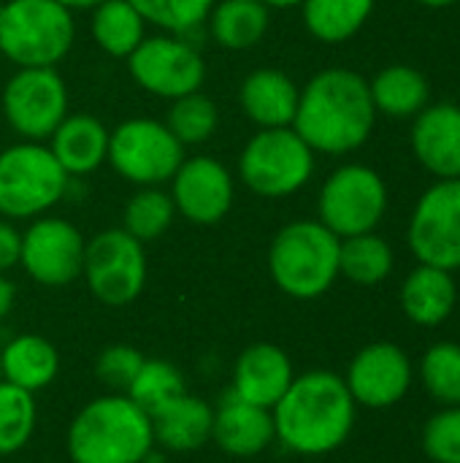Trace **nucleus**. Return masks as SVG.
<instances>
[{"instance_id": "nucleus-1", "label": "nucleus", "mask_w": 460, "mask_h": 463, "mask_svg": "<svg viewBox=\"0 0 460 463\" xmlns=\"http://www.w3.org/2000/svg\"><path fill=\"white\" fill-rule=\"evenodd\" d=\"M377 117L366 76L350 68H325L301 87L293 130L314 155L344 157L371 138Z\"/></svg>"}, {"instance_id": "nucleus-2", "label": "nucleus", "mask_w": 460, "mask_h": 463, "mask_svg": "<svg viewBox=\"0 0 460 463\" xmlns=\"http://www.w3.org/2000/svg\"><path fill=\"white\" fill-rule=\"evenodd\" d=\"M355 399L344 377L328 369L298 374L274 404L277 439L298 456H328L339 450L355 429Z\"/></svg>"}, {"instance_id": "nucleus-3", "label": "nucleus", "mask_w": 460, "mask_h": 463, "mask_svg": "<svg viewBox=\"0 0 460 463\" xmlns=\"http://www.w3.org/2000/svg\"><path fill=\"white\" fill-rule=\"evenodd\" d=\"M152 448V420L125 393L89 402L68 426L73 463H144Z\"/></svg>"}, {"instance_id": "nucleus-4", "label": "nucleus", "mask_w": 460, "mask_h": 463, "mask_svg": "<svg viewBox=\"0 0 460 463\" xmlns=\"http://www.w3.org/2000/svg\"><path fill=\"white\" fill-rule=\"evenodd\" d=\"M339 247L342 239L320 220H293L271 239L268 274L285 296L314 301L339 279Z\"/></svg>"}, {"instance_id": "nucleus-5", "label": "nucleus", "mask_w": 460, "mask_h": 463, "mask_svg": "<svg viewBox=\"0 0 460 463\" xmlns=\"http://www.w3.org/2000/svg\"><path fill=\"white\" fill-rule=\"evenodd\" d=\"M76 41L73 11L57 0H3L0 49L16 68H57Z\"/></svg>"}, {"instance_id": "nucleus-6", "label": "nucleus", "mask_w": 460, "mask_h": 463, "mask_svg": "<svg viewBox=\"0 0 460 463\" xmlns=\"http://www.w3.org/2000/svg\"><path fill=\"white\" fill-rule=\"evenodd\" d=\"M70 187V176L43 141H16L0 152V217L30 222L49 214Z\"/></svg>"}, {"instance_id": "nucleus-7", "label": "nucleus", "mask_w": 460, "mask_h": 463, "mask_svg": "<svg viewBox=\"0 0 460 463\" xmlns=\"http://www.w3.org/2000/svg\"><path fill=\"white\" fill-rule=\"evenodd\" d=\"M317 155L293 128L258 130L239 155L244 187L260 198L279 201L304 190L314 176Z\"/></svg>"}, {"instance_id": "nucleus-8", "label": "nucleus", "mask_w": 460, "mask_h": 463, "mask_svg": "<svg viewBox=\"0 0 460 463\" xmlns=\"http://www.w3.org/2000/svg\"><path fill=\"white\" fill-rule=\"evenodd\" d=\"M390 193L382 174L366 163H344L328 174L317 195V220L339 239L371 233L388 214Z\"/></svg>"}, {"instance_id": "nucleus-9", "label": "nucleus", "mask_w": 460, "mask_h": 463, "mask_svg": "<svg viewBox=\"0 0 460 463\" xmlns=\"http://www.w3.org/2000/svg\"><path fill=\"white\" fill-rule=\"evenodd\" d=\"M184 146L165 122L133 117L119 122L108 136L106 163L114 174L136 187H160L171 182L184 160Z\"/></svg>"}, {"instance_id": "nucleus-10", "label": "nucleus", "mask_w": 460, "mask_h": 463, "mask_svg": "<svg viewBox=\"0 0 460 463\" xmlns=\"http://www.w3.org/2000/svg\"><path fill=\"white\" fill-rule=\"evenodd\" d=\"M68 84L57 68H16L0 95L5 125L19 141H49L57 125L70 114Z\"/></svg>"}, {"instance_id": "nucleus-11", "label": "nucleus", "mask_w": 460, "mask_h": 463, "mask_svg": "<svg viewBox=\"0 0 460 463\" xmlns=\"http://www.w3.org/2000/svg\"><path fill=\"white\" fill-rule=\"evenodd\" d=\"M133 81L163 100L198 92L206 81V60L198 43L187 35L155 33L146 35L127 57Z\"/></svg>"}, {"instance_id": "nucleus-12", "label": "nucleus", "mask_w": 460, "mask_h": 463, "mask_svg": "<svg viewBox=\"0 0 460 463\" xmlns=\"http://www.w3.org/2000/svg\"><path fill=\"white\" fill-rule=\"evenodd\" d=\"M81 277L100 304L127 307L144 293L146 250L122 228L100 231L87 241Z\"/></svg>"}, {"instance_id": "nucleus-13", "label": "nucleus", "mask_w": 460, "mask_h": 463, "mask_svg": "<svg viewBox=\"0 0 460 463\" xmlns=\"http://www.w3.org/2000/svg\"><path fill=\"white\" fill-rule=\"evenodd\" d=\"M407 241L418 263L460 271V179H437L418 198Z\"/></svg>"}, {"instance_id": "nucleus-14", "label": "nucleus", "mask_w": 460, "mask_h": 463, "mask_svg": "<svg viewBox=\"0 0 460 463\" xmlns=\"http://www.w3.org/2000/svg\"><path fill=\"white\" fill-rule=\"evenodd\" d=\"M84 250L87 239L70 220L43 214L22 231L19 266L43 288H65L81 277Z\"/></svg>"}, {"instance_id": "nucleus-15", "label": "nucleus", "mask_w": 460, "mask_h": 463, "mask_svg": "<svg viewBox=\"0 0 460 463\" xmlns=\"http://www.w3.org/2000/svg\"><path fill=\"white\" fill-rule=\"evenodd\" d=\"M168 184L176 214L192 225H217L233 209L236 179L230 168L217 157H184Z\"/></svg>"}, {"instance_id": "nucleus-16", "label": "nucleus", "mask_w": 460, "mask_h": 463, "mask_svg": "<svg viewBox=\"0 0 460 463\" xmlns=\"http://www.w3.org/2000/svg\"><path fill=\"white\" fill-rule=\"evenodd\" d=\"M347 391L358 407L390 410L409 393L415 369L404 347L393 342H371L355 353L344 374Z\"/></svg>"}, {"instance_id": "nucleus-17", "label": "nucleus", "mask_w": 460, "mask_h": 463, "mask_svg": "<svg viewBox=\"0 0 460 463\" xmlns=\"http://www.w3.org/2000/svg\"><path fill=\"white\" fill-rule=\"evenodd\" d=\"M409 144L434 179H460L458 103H428L412 122Z\"/></svg>"}, {"instance_id": "nucleus-18", "label": "nucleus", "mask_w": 460, "mask_h": 463, "mask_svg": "<svg viewBox=\"0 0 460 463\" xmlns=\"http://www.w3.org/2000/svg\"><path fill=\"white\" fill-rule=\"evenodd\" d=\"M296 380L290 355L268 342L249 345L236 366H233V385L230 391L258 407L274 410V404L285 396L290 383Z\"/></svg>"}, {"instance_id": "nucleus-19", "label": "nucleus", "mask_w": 460, "mask_h": 463, "mask_svg": "<svg viewBox=\"0 0 460 463\" xmlns=\"http://www.w3.org/2000/svg\"><path fill=\"white\" fill-rule=\"evenodd\" d=\"M211 439L220 445V450L236 458L260 456L277 439L271 410L249 404L239 399L233 391H228V396L214 410Z\"/></svg>"}, {"instance_id": "nucleus-20", "label": "nucleus", "mask_w": 460, "mask_h": 463, "mask_svg": "<svg viewBox=\"0 0 460 463\" xmlns=\"http://www.w3.org/2000/svg\"><path fill=\"white\" fill-rule=\"evenodd\" d=\"M301 87L277 68H258L239 87V106L258 130L293 128Z\"/></svg>"}, {"instance_id": "nucleus-21", "label": "nucleus", "mask_w": 460, "mask_h": 463, "mask_svg": "<svg viewBox=\"0 0 460 463\" xmlns=\"http://www.w3.org/2000/svg\"><path fill=\"white\" fill-rule=\"evenodd\" d=\"M458 298L460 288L453 271L426 263H418L407 274L399 293L407 320L420 328H439L442 323H447L458 307Z\"/></svg>"}, {"instance_id": "nucleus-22", "label": "nucleus", "mask_w": 460, "mask_h": 463, "mask_svg": "<svg viewBox=\"0 0 460 463\" xmlns=\"http://www.w3.org/2000/svg\"><path fill=\"white\" fill-rule=\"evenodd\" d=\"M108 136L111 130L92 114H68L57 130L49 136L46 146L62 171L73 176L95 174L108 157Z\"/></svg>"}, {"instance_id": "nucleus-23", "label": "nucleus", "mask_w": 460, "mask_h": 463, "mask_svg": "<svg viewBox=\"0 0 460 463\" xmlns=\"http://www.w3.org/2000/svg\"><path fill=\"white\" fill-rule=\"evenodd\" d=\"M155 442L171 453H192L211 442L214 410L190 393H182L149 415Z\"/></svg>"}, {"instance_id": "nucleus-24", "label": "nucleus", "mask_w": 460, "mask_h": 463, "mask_svg": "<svg viewBox=\"0 0 460 463\" xmlns=\"http://www.w3.org/2000/svg\"><path fill=\"white\" fill-rule=\"evenodd\" d=\"M203 27L222 49L247 52L266 38L271 27V8L260 0H214Z\"/></svg>"}, {"instance_id": "nucleus-25", "label": "nucleus", "mask_w": 460, "mask_h": 463, "mask_svg": "<svg viewBox=\"0 0 460 463\" xmlns=\"http://www.w3.org/2000/svg\"><path fill=\"white\" fill-rule=\"evenodd\" d=\"M369 90L377 114L390 119H415L431 103V84L426 73L407 62L382 68L369 81Z\"/></svg>"}, {"instance_id": "nucleus-26", "label": "nucleus", "mask_w": 460, "mask_h": 463, "mask_svg": "<svg viewBox=\"0 0 460 463\" xmlns=\"http://www.w3.org/2000/svg\"><path fill=\"white\" fill-rule=\"evenodd\" d=\"M60 372V355L46 336L22 334L0 350V380L24 388L30 393L54 383Z\"/></svg>"}, {"instance_id": "nucleus-27", "label": "nucleus", "mask_w": 460, "mask_h": 463, "mask_svg": "<svg viewBox=\"0 0 460 463\" xmlns=\"http://www.w3.org/2000/svg\"><path fill=\"white\" fill-rule=\"evenodd\" d=\"M377 0H304L301 19L320 43H344L355 38L374 14Z\"/></svg>"}, {"instance_id": "nucleus-28", "label": "nucleus", "mask_w": 460, "mask_h": 463, "mask_svg": "<svg viewBox=\"0 0 460 463\" xmlns=\"http://www.w3.org/2000/svg\"><path fill=\"white\" fill-rule=\"evenodd\" d=\"M89 33L103 54L127 60L146 38V22L127 0H103L92 8Z\"/></svg>"}, {"instance_id": "nucleus-29", "label": "nucleus", "mask_w": 460, "mask_h": 463, "mask_svg": "<svg viewBox=\"0 0 460 463\" xmlns=\"http://www.w3.org/2000/svg\"><path fill=\"white\" fill-rule=\"evenodd\" d=\"M396 252L388 239L377 231L342 239L339 247V277L361 288H374L393 274Z\"/></svg>"}, {"instance_id": "nucleus-30", "label": "nucleus", "mask_w": 460, "mask_h": 463, "mask_svg": "<svg viewBox=\"0 0 460 463\" xmlns=\"http://www.w3.org/2000/svg\"><path fill=\"white\" fill-rule=\"evenodd\" d=\"M176 220V206L171 193L163 187H138L122 209V231H127L141 244L155 241L168 233Z\"/></svg>"}, {"instance_id": "nucleus-31", "label": "nucleus", "mask_w": 460, "mask_h": 463, "mask_svg": "<svg viewBox=\"0 0 460 463\" xmlns=\"http://www.w3.org/2000/svg\"><path fill=\"white\" fill-rule=\"evenodd\" d=\"M165 125L179 138V144L184 149L187 146H201L217 133L220 109L203 90H198V92H190V95H182V98L171 100Z\"/></svg>"}, {"instance_id": "nucleus-32", "label": "nucleus", "mask_w": 460, "mask_h": 463, "mask_svg": "<svg viewBox=\"0 0 460 463\" xmlns=\"http://www.w3.org/2000/svg\"><path fill=\"white\" fill-rule=\"evenodd\" d=\"M35 420L38 407L33 393L0 380V456L19 453L30 442Z\"/></svg>"}, {"instance_id": "nucleus-33", "label": "nucleus", "mask_w": 460, "mask_h": 463, "mask_svg": "<svg viewBox=\"0 0 460 463\" xmlns=\"http://www.w3.org/2000/svg\"><path fill=\"white\" fill-rule=\"evenodd\" d=\"M420 383L426 393L442 407L460 404V345L437 342L420 361Z\"/></svg>"}, {"instance_id": "nucleus-34", "label": "nucleus", "mask_w": 460, "mask_h": 463, "mask_svg": "<svg viewBox=\"0 0 460 463\" xmlns=\"http://www.w3.org/2000/svg\"><path fill=\"white\" fill-rule=\"evenodd\" d=\"M187 393L182 372L163 361V358H144V366L138 369L136 380L127 388V399L141 407L146 415H152L155 410H160L163 404H168L171 399Z\"/></svg>"}, {"instance_id": "nucleus-35", "label": "nucleus", "mask_w": 460, "mask_h": 463, "mask_svg": "<svg viewBox=\"0 0 460 463\" xmlns=\"http://www.w3.org/2000/svg\"><path fill=\"white\" fill-rule=\"evenodd\" d=\"M146 24L160 33L187 35L192 38L203 24L214 5V0H127Z\"/></svg>"}, {"instance_id": "nucleus-36", "label": "nucleus", "mask_w": 460, "mask_h": 463, "mask_svg": "<svg viewBox=\"0 0 460 463\" xmlns=\"http://www.w3.org/2000/svg\"><path fill=\"white\" fill-rule=\"evenodd\" d=\"M423 450L434 463H460V404L442 407L426 423Z\"/></svg>"}, {"instance_id": "nucleus-37", "label": "nucleus", "mask_w": 460, "mask_h": 463, "mask_svg": "<svg viewBox=\"0 0 460 463\" xmlns=\"http://www.w3.org/2000/svg\"><path fill=\"white\" fill-rule=\"evenodd\" d=\"M141 366H144V355L136 347H130V345H111V347H106L98 355L95 374H98V380L106 388H111L117 393H127V388L136 380Z\"/></svg>"}, {"instance_id": "nucleus-38", "label": "nucleus", "mask_w": 460, "mask_h": 463, "mask_svg": "<svg viewBox=\"0 0 460 463\" xmlns=\"http://www.w3.org/2000/svg\"><path fill=\"white\" fill-rule=\"evenodd\" d=\"M19 255H22V231L16 228V222L0 217V274L19 266Z\"/></svg>"}, {"instance_id": "nucleus-39", "label": "nucleus", "mask_w": 460, "mask_h": 463, "mask_svg": "<svg viewBox=\"0 0 460 463\" xmlns=\"http://www.w3.org/2000/svg\"><path fill=\"white\" fill-rule=\"evenodd\" d=\"M14 301H16V288H14V282H11L5 274H0V320H5V315L14 309Z\"/></svg>"}, {"instance_id": "nucleus-40", "label": "nucleus", "mask_w": 460, "mask_h": 463, "mask_svg": "<svg viewBox=\"0 0 460 463\" xmlns=\"http://www.w3.org/2000/svg\"><path fill=\"white\" fill-rule=\"evenodd\" d=\"M57 3H62V5L70 8V11H92V8L100 5L103 0H57Z\"/></svg>"}, {"instance_id": "nucleus-41", "label": "nucleus", "mask_w": 460, "mask_h": 463, "mask_svg": "<svg viewBox=\"0 0 460 463\" xmlns=\"http://www.w3.org/2000/svg\"><path fill=\"white\" fill-rule=\"evenodd\" d=\"M260 3L271 11H285V8H298L304 0H260Z\"/></svg>"}, {"instance_id": "nucleus-42", "label": "nucleus", "mask_w": 460, "mask_h": 463, "mask_svg": "<svg viewBox=\"0 0 460 463\" xmlns=\"http://www.w3.org/2000/svg\"><path fill=\"white\" fill-rule=\"evenodd\" d=\"M420 5H426V8H450V5H455L460 0H418Z\"/></svg>"}, {"instance_id": "nucleus-43", "label": "nucleus", "mask_w": 460, "mask_h": 463, "mask_svg": "<svg viewBox=\"0 0 460 463\" xmlns=\"http://www.w3.org/2000/svg\"><path fill=\"white\" fill-rule=\"evenodd\" d=\"M3 60H5V57H3V49H0V65H3Z\"/></svg>"}, {"instance_id": "nucleus-44", "label": "nucleus", "mask_w": 460, "mask_h": 463, "mask_svg": "<svg viewBox=\"0 0 460 463\" xmlns=\"http://www.w3.org/2000/svg\"><path fill=\"white\" fill-rule=\"evenodd\" d=\"M458 288H460V282H458Z\"/></svg>"}]
</instances>
